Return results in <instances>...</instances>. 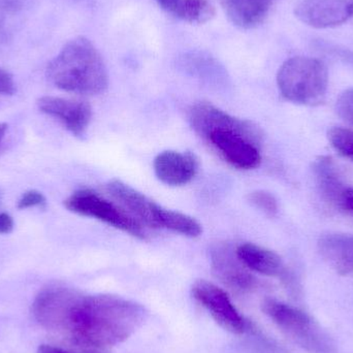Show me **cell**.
I'll return each mask as SVG.
<instances>
[{
    "instance_id": "cell-1",
    "label": "cell",
    "mask_w": 353,
    "mask_h": 353,
    "mask_svg": "<svg viewBox=\"0 0 353 353\" xmlns=\"http://www.w3.org/2000/svg\"><path fill=\"white\" fill-rule=\"evenodd\" d=\"M37 323L78 348L103 350L126 341L146 321L134 301L113 294H85L62 284L43 288L32 305Z\"/></svg>"
},
{
    "instance_id": "cell-2",
    "label": "cell",
    "mask_w": 353,
    "mask_h": 353,
    "mask_svg": "<svg viewBox=\"0 0 353 353\" xmlns=\"http://www.w3.org/2000/svg\"><path fill=\"white\" fill-rule=\"evenodd\" d=\"M47 78L66 92L99 95L109 86V74L97 48L86 37L68 41L48 64Z\"/></svg>"
},
{
    "instance_id": "cell-3",
    "label": "cell",
    "mask_w": 353,
    "mask_h": 353,
    "mask_svg": "<svg viewBox=\"0 0 353 353\" xmlns=\"http://www.w3.org/2000/svg\"><path fill=\"white\" fill-rule=\"evenodd\" d=\"M277 84L286 101L298 105H319L327 94L329 70L321 59L296 56L282 64Z\"/></svg>"
},
{
    "instance_id": "cell-4",
    "label": "cell",
    "mask_w": 353,
    "mask_h": 353,
    "mask_svg": "<svg viewBox=\"0 0 353 353\" xmlns=\"http://www.w3.org/2000/svg\"><path fill=\"white\" fill-rule=\"evenodd\" d=\"M263 313L296 345L310 353H336L333 338L308 313L292 305L267 299Z\"/></svg>"
},
{
    "instance_id": "cell-5",
    "label": "cell",
    "mask_w": 353,
    "mask_h": 353,
    "mask_svg": "<svg viewBox=\"0 0 353 353\" xmlns=\"http://www.w3.org/2000/svg\"><path fill=\"white\" fill-rule=\"evenodd\" d=\"M222 159L239 170H254L261 163V130L251 122L214 130L205 137Z\"/></svg>"
},
{
    "instance_id": "cell-6",
    "label": "cell",
    "mask_w": 353,
    "mask_h": 353,
    "mask_svg": "<svg viewBox=\"0 0 353 353\" xmlns=\"http://www.w3.org/2000/svg\"><path fill=\"white\" fill-rule=\"evenodd\" d=\"M64 205L72 213L105 222L134 238L147 239L146 230L138 219L91 189H80L72 193L64 201Z\"/></svg>"
},
{
    "instance_id": "cell-7",
    "label": "cell",
    "mask_w": 353,
    "mask_h": 353,
    "mask_svg": "<svg viewBox=\"0 0 353 353\" xmlns=\"http://www.w3.org/2000/svg\"><path fill=\"white\" fill-rule=\"evenodd\" d=\"M191 294L225 331L242 335L248 329V321L239 312L222 288L207 280H197L191 288Z\"/></svg>"
},
{
    "instance_id": "cell-8",
    "label": "cell",
    "mask_w": 353,
    "mask_h": 353,
    "mask_svg": "<svg viewBox=\"0 0 353 353\" xmlns=\"http://www.w3.org/2000/svg\"><path fill=\"white\" fill-rule=\"evenodd\" d=\"M294 14L313 28H333L352 18L353 3L352 0H301Z\"/></svg>"
},
{
    "instance_id": "cell-9",
    "label": "cell",
    "mask_w": 353,
    "mask_h": 353,
    "mask_svg": "<svg viewBox=\"0 0 353 353\" xmlns=\"http://www.w3.org/2000/svg\"><path fill=\"white\" fill-rule=\"evenodd\" d=\"M212 269L218 279L238 292H250L259 288V281L250 270L236 256L228 245H216L211 251Z\"/></svg>"
},
{
    "instance_id": "cell-10",
    "label": "cell",
    "mask_w": 353,
    "mask_h": 353,
    "mask_svg": "<svg viewBox=\"0 0 353 353\" xmlns=\"http://www.w3.org/2000/svg\"><path fill=\"white\" fill-rule=\"evenodd\" d=\"M37 107L43 114L59 120L77 138L85 136L92 119V108L84 101L43 97L37 101Z\"/></svg>"
},
{
    "instance_id": "cell-11",
    "label": "cell",
    "mask_w": 353,
    "mask_h": 353,
    "mask_svg": "<svg viewBox=\"0 0 353 353\" xmlns=\"http://www.w3.org/2000/svg\"><path fill=\"white\" fill-rule=\"evenodd\" d=\"M110 194L119 201L130 213L142 224L149 228H159V214L161 205L149 199L144 193L120 180L110 181L108 184Z\"/></svg>"
},
{
    "instance_id": "cell-12",
    "label": "cell",
    "mask_w": 353,
    "mask_h": 353,
    "mask_svg": "<svg viewBox=\"0 0 353 353\" xmlns=\"http://www.w3.org/2000/svg\"><path fill=\"white\" fill-rule=\"evenodd\" d=\"M199 168V159L191 152L163 151L154 159L155 175L170 186L188 184L196 176Z\"/></svg>"
},
{
    "instance_id": "cell-13",
    "label": "cell",
    "mask_w": 353,
    "mask_h": 353,
    "mask_svg": "<svg viewBox=\"0 0 353 353\" xmlns=\"http://www.w3.org/2000/svg\"><path fill=\"white\" fill-rule=\"evenodd\" d=\"M323 259L339 275L353 273V234L342 232L323 234L317 242Z\"/></svg>"
},
{
    "instance_id": "cell-14",
    "label": "cell",
    "mask_w": 353,
    "mask_h": 353,
    "mask_svg": "<svg viewBox=\"0 0 353 353\" xmlns=\"http://www.w3.org/2000/svg\"><path fill=\"white\" fill-rule=\"evenodd\" d=\"M236 256L250 271L270 277H279L283 279L288 270L284 265L281 257L265 247L245 243L236 249Z\"/></svg>"
},
{
    "instance_id": "cell-15",
    "label": "cell",
    "mask_w": 353,
    "mask_h": 353,
    "mask_svg": "<svg viewBox=\"0 0 353 353\" xmlns=\"http://www.w3.org/2000/svg\"><path fill=\"white\" fill-rule=\"evenodd\" d=\"M313 172L323 199L341 209L342 199L348 187L342 181L333 159L329 157H319L313 163Z\"/></svg>"
},
{
    "instance_id": "cell-16",
    "label": "cell",
    "mask_w": 353,
    "mask_h": 353,
    "mask_svg": "<svg viewBox=\"0 0 353 353\" xmlns=\"http://www.w3.org/2000/svg\"><path fill=\"white\" fill-rule=\"evenodd\" d=\"M276 0H225L224 8L236 26L251 29L267 18Z\"/></svg>"
},
{
    "instance_id": "cell-17",
    "label": "cell",
    "mask_w": 353,
    "mask_h": 353,
    "mask_svg": "<svg viewBox=\"0 0 353 353\" xmlns=\"http://www.w3.org/2000/svg\"><path fill=\"white\" fill-rule=\"evenodd\" d=\"M163 10L176 18L189 23L208 22L213 18L215 10L209 0H157Z\"/></svg>"
},
{
    "instance_id": "cell-18",
    "label": "cell",
    "mask_w": 353,
    "mask_h": 353,
    "mask_svg": "<svg viewBox=\"0 0 353 353\" xmlns=\"http://www.w3.org/2000/svg\"><path fill=\"white\" fill-rule=\"evenodd\" d=\"M159 228L172 230L182 236L196 238L203 232L201 223L191 216L161 207Z\"/></svg>"
},
{
    "instance_id": "cell-19",
    "label": "cell",
    "mask_w": 353,
    "mask_h": 353,
    "mask_svg": "<svg viewBox=\"0 0 353 353\" xmlns=\"http://www.w3.org/2000/svg\"><path fill=\"white\" fill-rule=\"evenodd\" d=\"M24 6V0H0V48L12 41Z\"/></svg>"
},
{
    "instance_id": "cell-20",
    "label": "cell",
    "mask_w": 353,
    "mask_h": 353,
    "mask_svg": "<svg viewBox=\"0 0 353 353\" xmlns=\"http://www.w3.org/2000/svg\"><path fill=\"white\" fill-rule=\"evenodd\" d=\"M183 66L197 76L211 77L219 74V64L211 56L201 52H191L183 57Z\"/></svg>"
},
{
    "instance_id": "cell-21",
    "label": "cell",
    "mask_w": 353,
    "mask_h": 353,
    "mask_svg": "<svg viewBox=\"0 0 353 353\" xmlns=\"http://www.w3.org/2000/svg\"><path fill=\"white\" fill-rule=\"evenodd\" d=\"M327 138L332 147L339 153L341 157L353 161V130L350 128H331L327 132Z\"/></svg>"
},
{
    "instance_id": "cell-22",
    "label": "cell",
    "mask_w": 353,
    "mask_h": 353,
    "mask_svg": "<svg viewBox=\"0 0 353 353\" xmlns=\"http://www.w3.org/2000/svg\"><path fill=\"white\" fill-rule=\"evenodd\" d=\"M248 201L256 209L261 210L265 215L271 216V217L277 215L278 211H279V203H278L277 199L268 191H252L248 194Z\"/></svg>"
},
{
    "instance_id": "cell-23",
    "label": "cell",
    "mask_w": 353,
    "mask_h": 353,
    "mask_svg": "<svg viewBox=\"0 0 353 353\" xmlns=\"http://www.w3.org/2000/svg\"><path fill=\"white\" fill-rule=\"evenodd\" d=\"M314 45L317 49L321 50L323 53L329 54L332 57L341 60L344 63L348 64V65L353 68V52L352 50L323 41H317Z\"/></svg>"
},
{
    "instance_id": "cell-24",
    "label": "cell",
    "mask_w": 353,
    "mask_h": 353,
    "mask_svg": "<svg viewBox=\"0 0 353 353\" xmlns=\"http://www.w3.org/2000/svg\"><path fill=\"white\" fill-rule=\"evenodd\" d=\"M336 111L338 115L353 125V88L344 91L336 103Z\"/></svg>"
},
{
    "instance_id": "cell-25",
    "label": "cell",
    "mask_w": 353,
    "mask_h": 353,
    "mask_svg": "<svg viewBox=\"0 0 353 353\" xmlns=\"http://www.w3.org/2000/svg\"><path fill=\"white\" fill-rule=\"evenodd\" d=\"M47 203L45 195L37 190H29L23 193L18 201V208L20 210L29 209V208L45 207Z\"/></svg>"
},
{
    "instance_id": "cell-26",
    "label": "cell",
    "mask_w": 353,
    "mask_h": 353,
    "mask_svg": "<svg viewBox=\"0 0 353 353\" xmlns=\"http://www.w3.org/2000/svg\"><path fill=\"white\" fill-rule=\"evenodd\" d=\"M16 91L14 79L6 70L0 68V94L12 95Z\"/></svg>"
},
{
    "instance_id": "cell-27",
    "label": "cell",
    "mask_w": 353,
    "mask_h": 353,
    "mask_svg": "<svg viewBox=\"0 0 353 353\" xmlns=\"http://www.w3.org/2000/svg\"><path fill=\"white\" fill-rule=\"evenodd\" d=\"M37 353H103L99 350H91V348H80V352H72V350H64L58 346L47 345L43 344L37 350Z\"/></svg>"
},
{
    "instance_id": "cell-28",
    "label": "cell",
    "mask_w": 353,
    "mask_h": 353,
    "mask_svg": "<svg viewBox=\"0 0 353 353\" xmlns=\"http://www.w3.org/2000/svg\"><path fill=\"white\" fill-rule=\"evenodd\" d=\"M14 220L8 213H0V234H10L14 230Z\"/></svg>"
},
{
    "instance_id": "cell-29",
    "label": "cell",
    "mask_w": 353,
    "mask_h": 353,
    "mask_svg": "<svg viewBox=\"0 0 353 353\" xmlns=\"http://www.w3.org/2000/svg\"><path fill=\"white\" fill-rule=\"evenodd\" d=\"M341 209L353 213V188L348 187L342 199Z\"/></svg>"
},
{
    "instance_id": "cell-30",
    "label": "cell",
    "mask_w": 353,
    "mask_h": 353,
    "mask_svg": "<svg viewBox=\"0 0 353 353\" xmlns=\"http://www.w3.org/2000/svg\"><path fill=\"white\" fill-rule=\"evenodd\" d=\"M8 124L0 123V143L3 140L4 136H6V130H8Z\"/></svg>"
},
{
    "instance_id": "cell-31",
    "label": "cell",
    "mask_w": 353,
    "mask_h": 353,
    "mask_svg": "<svg viewBox=\"0 0 353 353\" xmlns=\"http://www.w3.org/2000/svg\"><path fill=\"white\" fill-rule=\"evenodd\" d=\"M0 201H1V194H0Z\"/></svg>"
},
{
    "instance_id": "cell-32",
    "label": "cell",
    "mask_w": 353,
    "mask_h": 353,
    "mask_svg": "<svg viewBox=\"0 0 353 353\" xmlns=\"http://www.w3.org/2000/svg\"><path fill=\"white\" fill-rule=\"evenodd\" d=\"M352 3H353V0H352Z\"/></svg>"
}]
</instances>
